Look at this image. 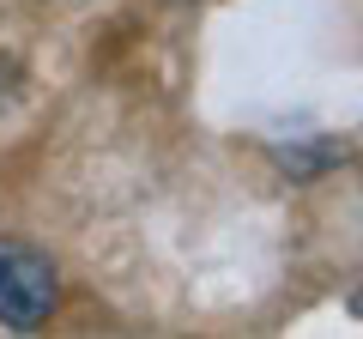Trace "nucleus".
<instances>
[{
    "label": "nucleus",
    "mask_w": 363,
    "mask_h": 339,
    "mask_svg": "<svg viewBox=\"0 0 363 339\" xmlns=\"http://www.w3.org/2000/svg\"><path fill=\"white\" fill-rule=\"evenodd\" d=\"M61 297V279L55 261L37 243H18V236H0V321L6 327H37L55 315Z\"/></svg>",
    "instance_id": "obj_1"
}]
</instances>
